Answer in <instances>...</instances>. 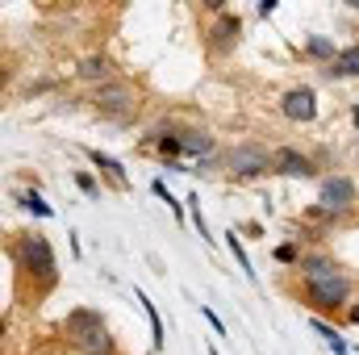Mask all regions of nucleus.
<instances>
[{
	"instance_id": "nucleus-6",
	"label": "nucleus",
	"mask_w": 359,
	"mask_h": 355,
	"mask_svg": "<svg viewBox=\"0 0 359 355\" xmlns=\"http://www.w3.org/2000/svg\"><path fill=\"white\" fill-rule=\"evenodd\" d=\"M67 335H72V343H76L84 355H113V351H117V343H113V335H109L104 318H100V322H92V326H72Z\"/></svg>"
},
{
	"instance_id": "nucleus-1",
	"label": "nucleus",
	"mask_w": 359,
	"mask_h": 355,
	"mask_svg": "<svg viewBox=\"0 0 359 355\" xmlns=\"http://www.w3.org/2000/svg\"><path fill=\"white\" fill-rule=\"evenodd\" d=\"M347 301H351V280H347L343 272L318 276V280H309V288H305V305L318 309V314H343Z\"/></svg>"
},
{
	"instance_id": "nucleus-7",
	"label": "nucleus",
	"mask_w": 359,
	"mask_h": 355,
	"mask_svg": "<svg viewBox=\"0 0 359 355\" xmlns=\"http://www.w3.org/2000/svg\"><path fill=\"white\" fill-rule=\"evenodd\" d=\"M280 113H284L288 121H297V126L313 121V117H318V96H313V88L284 92V96H280Z\"/></svg>"
},
{
	"instance_id": "nucleus-17",
	"label": "nucleus",
	"mask_w": 359,
	"mask_h": 355,
	"mask_svg": "<svg viewBox=\"0 0 359 355\" xmlns=\"http://www.w3.org/2000/svg\"><path fill=\"white\" fill-rule=\"evenodd\" d=\"M313 330H318V335H322V339H326V347H330V351H334V355H351V347H347V343H343V339H339V330H334V326H326V322H322V318H318V322H313Z\"/></svg>"
},
{
	"instance_id": "nucleus-15",
	"label": "nucleus",
	"mask_w": 359,
	"mask_h": 355,
	"mask_svg": "<svg viewBox=\"0 0 359 355\" xmlns=\"http://www.w3.org/2000/svg\"><path fill=\"white\" fill-rule=\"evenodd\" d=\"M305 51H309L313 59H322V63H330V67L339 63V51H334V42H330V38H309V42H305Z\"/></svg>"
},
{
	"instance_id": "nucleus-24",
	"label": "nucleus",
	"mask_w": 359,
	"mask_h": 355,
	"mask_svg": "<svg viewBox=\"0 0 359 355\" xmlns=\"http://www.w3.org/2000/svg\"><path fill=\"white\" fill-rule=\"evenodd\" d=\"M347 322H351V326H359V301L351 305V309H347Z\"/></svg>"
},
{
	"instance_id": "nucleus-20",
	"label": "nucleus",
	"mask_w": 359,
	"mask_h": 355,
	"mask_svg": "<svg viewBox=\"0 0 359 355\" xmlns=\"http://www.w3.org/2000/svg\"><path fill=\"white\" fill-rule=\"evenodd\" d=\"M21 205H25L29 213H38V217H50V205H46L38 192H25V196H21Z\"/></svg>"
},
{
	"instance_id": "nucleus-21",
	"label": "nucleus",
	"mask_w": 359,
	"mask_h": 355,
	"mask_svg": "<svg viewBox=\"0 0 359 355\" xmlns=\"http://www.w3.org/2000/svg\"><path fill=\"white\" fill-rule=\"evenodd\" d=\"M276 260H280V264H301V251H297L292 243H284V247H276Z\"/></svg>"
},
{
	"instance_id": "nucleus-3",
	"label": "nucleus",
	"mask_w": 359,
	"mask_h": 355,
	"mask_svg": "<svg viewBox=\"0 0 359 355\" xmlns=\"http://www.w3.org/2000/svg\"><path fill=\"white\" fill-rule=\"evenodd\" d=\"M17 264H21V272H29L42 284L55 280V251H50V243L42 234H21L17 239Z\"/></svg>"
},
{
	"instance_id": "nucleus-25",
	"label": "nucleus",
	"mask_w": 359,
	"mask_h": 355,
	"mask_svg": "<svg viewBox=\"0 0 359 355\" xmlns=\"http://www.w3.org/2000/svg\"><path fill=\"white\" fill-rule=\"evenodd\" d=\"M351 117H355V126H359V109H355V113H351Z\"/></svg>"
},
{
	"instance_id": "nucleus-11",
	"label": "nucleus",
	"mask_w": 359,
	"mask_h": 355,
	"mask_svg": "<svg viewBox=\"0 0 359 355\" xmlns=\"http://www.w3.org/2000/svg\"><path fill=\"white\" fill-rule=\"evenodd\" d=\"M76 76H80V80H92L96 88H100V84H113V59H109V55H88V59L76 63Z\"/></svg>"
},
{
	"instance_id": "nucleus-5",
	"label": "nucleus",
	"mask_w": 359,
	"mask_h": 355,
	"mask_svg": "<svg viewBox=\"0 0 359 355\" xmlns=\"http://www.w3.org/2000/svg\"><path fill=\"white\" fill-rule=\"evenodd\" d=\"M92 105H96L104 117H117V121H126V117L134 113V92H130V84L113 80V84H100V88H92Z\"/></svg>"
},
{
	"instance_id": "nucleus-14",
	"label": "nucleus",
	"mask_w": 359,
	"mask_h": 355,
	"mask_svg": "<svg viewBox=\"0 0 359 355\" xmlns=\"http://www.w3.org/2000/svg\"><path fill=\"white\" fill-rule=\"evenodd\" d=\"M330 72H334V76H351V80H359V46L339 51V63H334Z\"/></svg>"
},
{
	"instance_id": "nucleus-4",
	"label": "nucleus",
	"mask_w": 359,
	"mask_h": 355,
	"mask_svg": "<svg viewBox=\"0 0 359 355\" xmlns=\"http://www.w3.org/2000/svg\"><path fill=\"white\" fill-rule=\"evenodd\" d=\"M359 201V188L351 176H326L322 180V188H318V209H326L330 217H343V213H351Z\"/></svg>"
},
{
	"instance_id": "nucleus-18",
	"label": "nucleus",
	"mask_w": 359,
	"mask_h": 355,
	"mask_svg": "<svg viewBox=\"0 0 359 355\" xmlns=\"http://www.w3.org/2000/svg\"><path fill=\"white\" fill-rule=\"evenodd\" d=\"M226 243H230V251H234V260H238V267H243V272L251 276V260H247V247H243V239H238V234L230 230V234H226Z\"/></svg>"
},
{
	"instance_id": "nucleus-16",
	"label": "nucleus",
	"mask_w": 359,
	"mask_h": 355,
	"mask_svg": "<svg viewBox=\"0 0 359 355\" xmlns=\"http://www.w3.org/2000/svg\"><path fill=\"white\" fill-rule=\"evenodd\" d=\"M138 301H142V309H147V318H151V339H155V351L163 347V322H159V309H155V301L147 297V293H138Z\"/></svg>"
},
{
	"instance_id": "nucleus-19",
	"label": "nucleus",
	"mask_w": 359,
	"mask_h": 355,
	"mask_svg": "<svg viewBox=\"0 0 359 355\" xmlns=\"http://www.w3.org/2000/svg\"><path fill=\"white\" fill-rule=\"evenodd\" d=\"M155 192H159V196H163V201H168V209H172V213H176V222H180V226H184V205H180L176 196H172V192H168V184H163V180H155Z\"/></svg>"
},
{
	"instance_id": "nucleus-10",
	"label": "nucleus",
	"mask_w": 359,
	"mask_h": 355,
	"mask_svg": "<svg viewBox=\"0 0 359 355\" xmlns=\"http://www.w3.org/2000/svg\"><path fill=\"white\" fill-rule=\"evenodd\" d=\"M176 138H180V155H196V159L217 155V142L205 130H176Z\"/></svg>"
},
{
	"instance_id": "nucleus-2",
	"label": "nucleus",
	"mask_w": 359,
	"mask_h": 355,
	"mask_svg": "<svg viewBox=\"0 0 359 355\" xmlns=\"http://www.w3.org/2000/svg\"><path fill=\"white\" fill-rule=\"evenodd\" d=\"M222 172L234 180H255V176H264V172H276V155H268L255 142H243V147H230L222 155Z\"/></svg>"
},
{
	"instance_id": "nucleus-23",
	"label": "nucleus",
	"mask_w": 359,
	"mask_h": 355,
	"mask_svg": "<svg viewBox=\"0 0 359 355\" xmlns=\"http://www.w3.org/2000/svg\"><path fill=\"white\" fill-rule=\"evenodd\" d=\"M201 314H205V318H209V322H213V335H226V326H222V318H217V314H213V309H201Z\"/></svg>"
},
{
	"instance_id": "nucleus-9",
	"label": "nucleus",
	"mask_w": 359,
	"mask_h": 355,
	"mask_svg": "<svg viewBox=\"0 0 359 355\" xmlns=\"http://www.w3.org/2000/svg\"><path fill=\"white\" fill-rule=\"evenodd\" d=\"M276 172H280V176H297V180H313L318 176L313 159L301 155V151H292V147H280V151H276Z\"/></svg>"
},
{
	"instance_id": "nucleus-8",
	"label": "nucleus",
	"mask_w": 359,
	"mask_h": 355,
	"mask_svg": "<svg viewBox=\"0 0 359 355\" xmlns=\"http://www.w3.org/2000/svg\"><path fill=\"white\" fill-rule=\"evenodd\" d=\"M238 38H243V21H238L234 13H222V17L209 25V51H213V55H230V51L238 46Z\"/></svg>"
},
{
	"instance_id": "nucleus-22",
	"label": "nucleus",
	"mask_w": 359,
	"mask_h": 355,
	"mask_svg": "<svg viewBox=\"0 0 359 355\" xmlns=\"http://www.w3.org/2000/svg\"><path fill=\"white\" fill-rule=\"evenodd\" d=\"M76 184H80V188H84L88 196H96V180H92L88 172H76Z\"/></svg>"
},
{
	"instance_id": "nucleus-12",
	"label": "nucleus",
	"mask_w": 359,
	"mask_h": 355,
	"mask_svg": "<svg viewBox=\"0 0 359 355\" xmlns=\"http://www.w3.org/2000/svg\"><path fill=\"white\" fill-rule=\"evenodd\" d=\"M88 159L100 168V176L109 180V184H117V188H130V176H126V168L113 159V155H104V151H88Z\"/></svg>"
},
{
	"instance_id": "nucleus-13",
	"label": "nucleus",
	"mask_w": 359,
	"mask_h": 355,
	"mask_svg": "<svg viewBox=\"0 0 359 355\" xmlns=\"http://www.w3.org/2000/svg\"><path fill=\"white\" fill-rule=\"evenodd\" d=\"M301 276H305V280H318V276H330V272H339V267H334V260H330V255H313V251H309V255H301Z\"/></svg>"
}]
</instances>
